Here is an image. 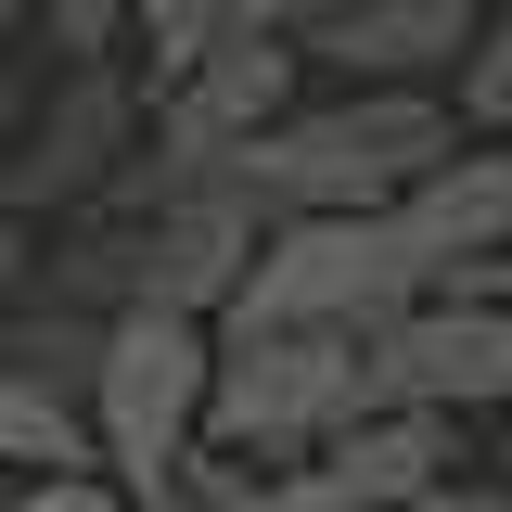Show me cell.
<instances>
[{
  "mask_svg": "<svg viewBox=\"0 0 512 512\" xmlns=\"http://www.w3.org/2000/svg\"><path fill=\"white\" fill-rule=\"evenodd\" d=\"M384 218L423 244L436 282H448V269H474V256H500V244H512V167H500V141H448Z\"/></svg>",
  "mask_w": 512,
  "mask_h": 512,
  "instance_id": "obj_9",
  "label": "cell"
},
{
  "mask_svg": "<svg viewBox=\"0 0 512 512\" xmlns=\"http://www.w3.org/2000/svg\"><path fill=\"white\" fill-rule=\"evenodd\" d=\"M436 269L423 244L384 218V205H346V218H256V256L231 282L218 320H256V333H372L384 308H410Z\"/></svg>",
  "mask_w": 512,
  "mask_h": 512,
  "instance_id": "obj_3",
  "label": "cell"
},
{
  "mask_svg": "<svg viewBox=\"0 0 512 512\" xmlns=\"http://www.w3.org/2000/svg\"><path fill=\"white\" fill-rule=\"evenodd\" d=\"M90 448H77V410H64L52 384L0 372V487H26V474H77Z\"/></svg>",
  "mask_w": 512,
  "mask_h": 512,
  "instance_id": "obj_11",
  "label": "cell"
},
{
  "mask_svg": "<svg viewBox=\"0 0 512 512\" xmlns=\"http://www.w3.org/2000/svg\"><path fill=\"white\" fill-rule=\"evenodd\" d=\"M0 512H154V500H128L116 474H90V461H77V474H26Z\"/></svg>",
  "mask_w": 512,
  "mask_h": 512,
  "instance_id": "obj_15",
  "label": "cell"
},
{
  "mask_svg": "<svg viewBox=\"0 0 512 512\" xmlns=\"http://www.w3.org/2000/svg\"><path fill=\"white\" fill-rule=\"evenodd\" d=\"M0 52H26V0H0Z\"/></svg>",
  "mask_w": 512,
  "mask_h": 512,
  "instance_id": "obj_21",
  "label": "cell"
},
{
  "mask_svg": "<svg viewBox=\"0 0 512 512\" xmlns=\"http://www.w3.org/2000/svg\"><path fill=\"white\" fill-rule=\"evenodd\" d=\"M410 512H512V487L487 474V461H461V474H436V487H423Z\"/></svg>",
  "mask_w": 512,
  "mask_h": 512,
  "instance_id": "obj_17",
  "label": "cell"
},
{
  "mask_svg": "<svg viewBox=\"0 0 512 512\" xmlns=\"http://www.w3.org/2000/svg\"><path fill=\"white\" fill-rule=\"evenodd\" d=\"M26 90H39V77H26V52H0V154H13V116H26Z\"/></svg>",
  "mask_w": 512,
  "mask_h": 512,
  "instance_id": "obj_20",
  "label": "cell"
},
{
  "mask_svg": "<svg viewBox=\"0 0 512 512\" xmlns=\"http://www.w3.org/2000/svg\"><path fill=\"white\" fill-rule=\"evenodd\" d=\"M461 461H474V423H448V410H346V423L320 436V474L359 512H410L436 474H461Z\"/></svg>",
  "mask_w": 512,
  "mask_h": 512,
  "instance_id": "obj_8",
  "label": "cell"
},
{
  "mask_svg": "<svg viewBox=\"0 0 512 512\" xmlns=\"http://www.w3.org/2000/svg\"><path fill=\"white\" fill-rule=\"evenodd\" d=\"M256 26H282V39H308V26H333V13H346V0H244Z\"/></svg>",
  "mask_w": 512,
  "mask_h": 512,
  "instance_id": "obj_19",
  "label": "cell"
},
{
  "mask_svg": "<svg viewBox=\"0 0 512 512\" xmlns=\"http://www.w3.org/2000/svg\"><path fill=\"white\" fill-rule=\"evenodd\" d=\"M474 26H487V0H346L295 52H308L320 90H436Z\"/></svg>",
  "mask_w": 512,
  "mask_h": 512,
  "instance_id": "obj_7",
  "label": "cell"
},
{
  "mask_svg": "<svg viewBox=\"0 0 512 512\" xmlns=\"http://www.w3.org/2000/svg\"><path fill=\"white\" fill-rule=\"evenodd\" d=\"M436 103H448V128H461V141H500V128H512V26H500V0H487V26L448 52Z\"/></svg>",
  "mask_w": 512,
  "mask_h": 512,
  "instance_id": "obj_12",
  "label": "cell"
},
{
  "mask_svg": "<svg viewBox=\"0 0 512 512\" xmlns=\"http://www.w3.org/2000/svg\"><path fill=\"white\" fill-rule=\"evenodd\" d=\"M26 282H39V231H26V218H13V205H0V308H13V295H26Z\"/></svg>",
  "mask_w": 512,
  "mask_h": 512,
  "instance_id": "obj_18",
  "label": "cell"
},
{
  "mask_svg": "<svg viewBox=\"0 0 512 512\" xmlns=\"http://www.w3.org/2000/svg\"><path fill=\"white\" fill-rule=\"evenodd\" d=\"M256 512H359L320 461H282V474H256Z\"/></svg>",
  "mask_w": 512,
  "mask_h": 512,
  "instance_id": "obj_16",
  "label": "cell"
},
{
  "mask_svg": "<svg viewBox=\"0 0 512 512\" xmlns=\"http://www.w3.org/2000/svg\"><path fill=\"white\" fill-rule=\"evenodd\" d=\"M141 141V77L128 64H39L26 116H13V154H0V205L26 231H52L77 205H103Z\"/></svg>",
  "mask_w": 512,
  "mask_h": 512,
  "instance_id": "obj_6",
  "label": "cell"
},
{
  "mask_svg": "<svg viewBox=\"0 0 512 512\" xmlns=\"http://www.w3.org/2000/svg\"><path fill=\"white\" fill-rule=\"evenodd\" d=\"M205 320H167V308H116L103 346H90V384H77V448L90 474H116L128 500L180 512V474L205 448Z\"/></svg>",
  "mask_w": 512,
  "mask_h": 512,
  "instance_id": "obj_2",
  "label": "cell"
},
{
  "mask_svg": "<svg viewBox=\"0 0 512 512\" xmlns=\"http://www.w3.org/2000/svg\"><path fill=\"white\" fill-rule=\"evenodd\" d=\"M26 52L39 64H128V13L116 0H26Z\"/></svg>",
  "mask_w": 512,
  "mask_h": 512,
  "instance_id": "obj_13",
  "label": "cell"
},
{
  "mask_svg": "<svg viewBox=\"0 0 512 512\" xmlns=\"http://www.w3.org/2000/svg\"><path fill=\"white\" fill-rule=\"evenodd\" d=\"M116 13H128V77H167V64H192L218 39L231 0H116Z\"/></svg>",
  "mask_w": 512,
  "mask_h": 512,
  "instance_id": "obj_14",
  "label": "cell"
},
{
  "mask_svg": "<svg viewBox=\"0 0 512 512\" xmlns=\"http://www.w3.org/2000/svg\"><path fill=\"white\" fill-rule=\"evenodd\" d=\"M346 384L359 410H448V423H487L512 397V308L500 295H410L372 333H346Z\"/></svg>",
  "mask_w": 512,
  "mask_h": 512,
  "instance_id": "obj_5",
  "label": "cell"
},
{
  "mask_svg": "<svg viewBox=\"0 0 512 512\" xmlns=\"http://www.w3.org/2000/svg\"><path fill=\"white\" fill-rule=\"evenodd\" d=\"M90 346H103V320H90V308H64V295H39V282L0 308V372L52 384L64 410H77V384H90Z\"/></svg>",
  "mask_w": 512,
  "mask_h": 512,
  "instance_id": "obj_10",
  "label": "cell"
},
{
  "mask_svg": "<svg viewBox=\"0 0 512 512\" xmlns=\"http://www.w3.org/2000/svg\"><path fill=\"white\" fill-rule=\"evenodd\" d=\"M205 448L218 461H320V436L359 410L346 384V333H256V320H205Z\"/></svg>",
  "mask_w": 512,
  "mask_h": 512,
  "instance_id": "obj_4",
  "label": "cell"
},
{
  "mask_svg": "<svg viewBox=\"0 0 512 512\" xmlns=\"http://www.w3.org/2000/svg\"><path fill=\"white\" fill-rule=\"evenodd\" d=\"M448 141L461 128L436 90H308L231 154V192L256 218H346V205H397Z\"/></svg>",
  "mask_w": 512,
  "mask_h": 512,
  "instance_id": "obj_1",
  "label": "cell"
}]
</instances>
